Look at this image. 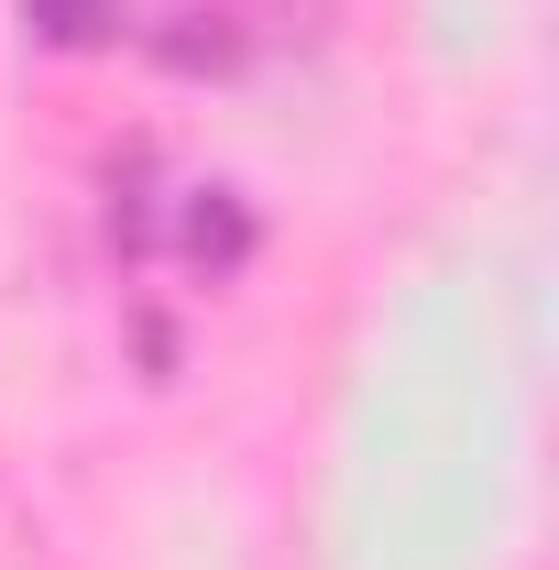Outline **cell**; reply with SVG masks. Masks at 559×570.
Here are the masks:
<instances>
[{
	"label": "cell",
	"mask_w": 559,
	"mask_h": 570,
	"mask_svg": "<svg viewBox=\"0 0 559 570\" xmlns=\"http://www.w3.org/2000/svg\"><path fill=\"white\" fill-rule=\"evenodd\" d=\"M318 33H330V0H143L121 45H143L176 77H242L318 45Z\"/></svg>",
	"instance_id": "1"
},
{
	"label": "cell",
	"mask_w": 559,
	"mask_h": 570,
	"mask_svg": "<svg viewBox=\"0 0 559 570\" xmlns=\"http://www.w3.org/2000/svg\"><path fill=\"white\" fill-rule=\"evenodd\" d=\"M110 242H121V253L176 242L187 264L231 275V264L253 253V219H242V198H231V187H176V209H154V198H143V176H133V187H121V209H110Z\"/></svg>",
	"instance_id": "2"
},
{
	"label": "cell",
	"mask_w": 559,
	"mask_h": 570,
	"mask_svg": "<svg viewBox=\"0 0 559 570\" xmlns=\"http://www.w3.org/2000/svg\"><path fill=\"white\" fill-rule=\"evenodd\" d=\"M22 33L56 45V56H99L133 33V0H22Z\"/></svg>",
	"instance_id": "3"
}]
</instances>
